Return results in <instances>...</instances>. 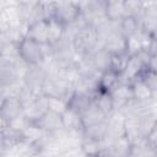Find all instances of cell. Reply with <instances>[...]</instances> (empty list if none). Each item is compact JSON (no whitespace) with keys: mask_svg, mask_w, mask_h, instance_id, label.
<instances>
[{"mask_svg":"<svg viewBox=\"0 0 157 157\" xmlns=\"http://www.w3.org/2000/svg\"><path fill=\"white\" fill-rule=\"evenodd\" d=\"M17 55L28 66H40L45 56L52 55V48L49 44L42 45L25 37L17 44Z\"/></svg>","mask_w":157,"mask_h":157,"instance_id":"cell-1","label":"cell"},{"mask_svg":"<svg viewBox=\"0 0 157 157\" xmlns=\"http://www.w3.org/2000/svg\"><path fill=\"white\" fill-rule=\"evenodd\" d=\"M72 48L75 50L76 58L88 55L94 49L98 48V32L94 27L86 25L71 38Z\"/></svg>","mask_w":157,"mask_h":157,"instance_id":"cell-2","label":"cell"},{"mask_svg":"<svg viewBox=\"0 0 157 157\" xmlns=\"http://www.w3.org/2000/svg\"><path fill=\"white\" fill-rule=\"evenodd\" d=\"M74 92V85L66 82L59 76H48L44 81L40 93L45 97H55L69 99V97Z\"/></svg>","mask_w":157,"mask_h":157,"instance_id":"cell-3","label":"cell"},{"mask_svg":"<svg viewBox=\"0 0 157 157\" xmlns=\"http://www.w3.org/2000/svg\"><path fill=\"white\" fill-rule=\"evenodd\" d=\"M81 17L78 1H54V16L64 26H67Z\"/></svg>","mask_w":157,"mask_h":157,"instance_id":"cell-4","label":"cell"},{"mask_svg":"<svg viewBox=\"0 0 157 157\" xmlns=\"http://www.w3.org/2000/svg\"><path fill=\"white\" fill-rule=\"evenodd\" d=\"M48 75L40 66H28L21 77L22 86L36 93H40ZM42 94V93H40Z\"/></svg>","mask_w":157,"mask_h":157,"instance_id":"cell-5","label":"cell"},{"mask_svg":"<svg viewBox=\"0 0 157 157\" xmlns=\"http://www.w3.org/2000/svg\"><path fill=\"white\" fill-rule=\"evenodd\" d=\"M23 114V105L17 97H6L0 103V117L7 124Z\"/></svg>","mask_w":157,"mask_h":157,"instance_id":"cell-6","label":"cell"},{"mask_svg":"<svg viewBox=\"0 0 157 157\" xmlns=\"http://www.w3.org/2000/svg\"><path fill=\"white\" fill-rule=\"evenodd\" d=\"M110 96L113 98V103H114V110L119 112L121 108H124L131 99H134L132 97V90H131V85L128 82H119L110 92Z\"/></svg>","mask_w":157,"mask_h":157,"instance_id":"cell-7","label":"cell"},{"mask_svg":"<svg viewBox=\"0 0 157 157\" xmlns=\"http://www.w3.org/2000/svg\"><path fill=\"white\" fill-rule=\"evenodd\" d=\"M43 132H56L60 130H64L63 128V120H61V114L47 110L36 123H34Z\"/></svg>","mask_w":157,"mask_h":157,"instance_id":"cell-8","label":"cell"},{"mask_svg":"<svg viewBox=\"0 0 157 157\" xmlns=\"http://www.w3.org/2000/svg\"><path fill=\"white\" fill-rule=\"evenodd\" d=\"M48 110V99L45 96L39 94L34 101L23 107V115L29 123H36Z\"/></svg>","mask_w":157,"mask_h":157,"instance_id":"cell-9","label":"cell"},{"mask_svg":"<svg viewBox=\"0 0 157 157\" xmlns=\"http://www.w3.org/2000/svg\"><path fill=\"white\" fill-rule=\"evenodd\" d=\"M26 37L38 44H48V20H38L26 28Z\"/></svg>","mask_w":157,"mask_h":157,"instance_id":"cell-10","label":"cell"},{"mask_svg":"<svg viewBox=\"0 0 157 157\" xmlns=\"http://www.w3.org/2000/svg\"><path fill=\"white\" fill-rule=\"evenodd\" d=\"M94 96L96 94H87L74 91L67 99V108L81 115L94 103Z\"/></svg>","mask_w":157,"mask_h":157,"instance_id":"cell-11","label":"cell"},{"mask_svg":"<svg viewBox=\"0 0 157 157\" xmlns=\"http://www.w3.org/2000/svg\"><path fill=\"white\" fill-rule=\"evenodd\" d=\"M103 48L110 54H123L126 53V37L117 29L109 33L103 43Z\"/></svg>","mask_w":157,"mask_h":157,"instance_id":"cell-12","label":"cell"},{"mask_svg":"<svg viewBox=\"0 0 157 157\" xmlns=\"http://www.w3.org/2000/svg\"><path fill=\"white\" fill-rule=\"evenodd\" d=\"M131 90H132V97L135 101L139 102H150L156 99V93H153L150 87L141 80V77L135 78L130 82Z\"/></svg>","mask_w":157,"mask_h":157,"instance_id":"cell-13","label":"cell"},{"mask_svg":"<svg viewBox=\"0 0 157 157\" xmlns=\"http://www.w3.org/2000/svg\"><path fill=\"white\" fill-rule=\"evenodd\" d=\"M105 134H107V120L94 124V125H90L82 129V142L83 141H92V142H102L105 139Z\"/></svg>","mask_w":157,"mask_h":157,"instance_id":"cell-14","label":"cell"},{"mask_svg":"<svg viewBox=\"0 0 157 157\" xmlns=\"http://www.w3.org/2000/svg\"><path fill=\"white\" fill-rule=\"evenodd\" d=\"M104 16L109 22H119L125 16L124 0H105Z\"/></svg>","mask_w":157,"mask_h":157,"instance_id":"cell-15","label":"cell"},{"mask_svg":"<svg viewBox=\"0 0 157 157\" xmlns=\"http://www.w3.org/2000/svg\"><path fill=\"white\" fill-rule=\"evenodd\" d=\"M120 75H118L117 72L112 71V70H105L103 72L99 74L98 77V87H97V92H105V93H110L112 90L120 82Z\"/></svg>","mask_w":157,"mask_h":157,"instance_id":"cell-16","label":"cell"},{"mask_svg":"<svg viewBox=\"0 0 157 157\" xmlns=\"http://www.w3.org/2000/svg\"><path fill=\"white\" fill-rule=\"evenodd\" d=\"M90 59L92 61V65L97 72H103L109 69L110 64V53H108L104 48H97L92 53L88 54Z\"/></svg>","mask_w":157,"mask_h":157,"instance_id":"cell-17","label":"cell"},{"mask_svg":"<svg viewBox=\"0 0 157 157\" xmlns=\"http://www.w3.org/2000/svg\"><path fill=\"white\" fill-rule=\"evenodd\" d=\"M94 104H96V107L99 109V112L107 119L113 113H115V110H114V103H113V98H112L110 93L97 92L96 96H94Z\"/></svg>","mask_w":157,"mask_h":157,"instance_id":"cell-18","label":"cell"},{"mask_svg":"<svg viewBox=\"0 0 157 157\" xmlns=\"http://www.w3.org/2000/svg\"><path fill=\"white\" fill-rule=\"evenodd\" d=\"M141 29V22L140 17L135 16H124L119 21V31L123 33V36L129 37L135 33H137Z\"/></svg>","mask_w":157,"mask_h":157,"instance_id":"cell-19","label":"cell"},{"mask_svg":"<svg viewBox=\"0 0 157 157\" xmlns=\"http://www.w3.org/2000/svg\"><path fill=\"white\" fill-rule=\"evenodd\" d=\"M65 37V26L55 18L48 20V44L53 45Z\"/></svg>","mask_w":157,"mask_h":157,"instance_id":"cell-20","label":"cell"},{"mask_svg":"<svg viewBox=\"0 0 157 157\" xmlns=\"http://www.w3.org/2000/svg\"><path fill=\"white\" fill-rule=\"evenodd\" d=\"M61 120H63V128L66 131L83 129L82 121H81V115L69 108H66V110L61 114Z\"/></svg>","mask_w":157,"mask_h":157,"instance_id":"cell-21","label":"cell"},{"mask_svg":"<svg viewBox=\"0 0 157 157\" xmlns=\"http://www.w3.org/2000/svg\"><path fill=\"white\" fill-rule=\"evenodd\" d=\"M130 157H157V148H153L145 139H141L132 144Z\"/></svg>","mask_w":157,"mask_h":157,"instance_id":"cell-22","label":"cell"},{"mask_svg":"<svg viewBox=\"0 0 157 157\" xmlns=\"http://www.w3.org/2000/svg\"><path fill=\"white\" fill-rule=\"evenodd\" d=\"M107 118L99 112V109L96 107V104L93 103L83 114H81V121H82V126H90V125H94L102 121H105Z\"/></svg>","mask_w":157,"mask_h":157,"instance_id":"cell-23","label":"cell"},{"mask_svg":"<svg viewBox=\"0 0 157 157\" xmlns=\"http://www.w3.org/2000/svg\"><path fill=\"white\" fill-rule=\"evenodd\" d=\"M129 60V55L126 53H123V54H112L110 55V64H109V70L117 72L118 75L121 76L125 66H126V63Z\"/></svg>","mask_w":157,"mask_h":157,"instance_id":"cell-24","label":"cell"},{"mask_svg":"<svg viewBox=\"0 0 157 157\" xmlns=\"http://www.w3.org/2000/svg\"><path fill=\"white\" fill-rule=\"evenodd\" d=\"M124 7H125V16H135L141 17V13L144 11V1L141 0H124Z\"/></svg>","mask_w":157,"mask_h":157,"instance_id":"cell-25","label":"cell"},{"mask_svg":"<svg viewBox=\"0 0 157 157\" xmlns=\"http://www.w3.org/2000/svg\"><path fill=\"white\" fill-rule=\"evenodd\" d=\"M48 99V109L59 114H63L67 108V101L64 98H55V97H47Z\"/></svg>","mask_w":157,"mask_h":157,"instance_id":"cell-26","label":"cell"},{"mask_svg":"<svg viewBox=\"0 0 157 157\" xmlns=\"http://www.w3.org/2000/svg\"><path fill=\"white\" fill-rule=\"evenodd\" d=\"M141 77V80L150 87V90L157 94V74L156 72H151L147 70H144L142 74L139 76Z\"/></svg>","mask_w":157,"mask_h":157,"instance_id":"cell-27","label":"cell"},{"mask_svg":"<svg viewBox=\"0 0 157 157\" xmlns=\"http://www.w3.org/2000/svg\"><path fill=\"white\" fill-rule=\"evenodd\" d=\"M144 139L150 146H152L153 148H157V126H155Z\"/></svg>","mask_w":157,"mask_h":157,"instance_id":"cell-28","label":"cell"},{"mask_svg":"<svg viewBox=\"0 0 157 157\" xmlns=\"http://www.w3.org/2000/svg\"><path fill=\"white\" fill-rule=\"evenodd\" d=\"M7 44H9L7 39L5 38V36H4V34H1V33H0V56H2V55H4V53H5V50H6Z\"/></svg>","mask_w":157,"mask_h":157,"instance_id":"cell-29","label":"cell"},{"mask_svg":"<svg viewBox=\"0 0 157 157\" xmlns=\"http://www.w3.org/2000/svg\"><path fill=\"white\" fill-rule=\"evenodd\" d=\"M82 157H97V155H96V156H93V155H86V153H85Z\"/></svg>","mask_w":157,"mask_h":157,"instance_id":"cell-30","label":"cell"},{"mask_svg":"<svg viewBox=\"0 0 157 157\" xmlns=\"http://www.w3.org/2000/svg\"><path fill=\"white\" fill-rule=\"evenodd\" d=\"M2 86V81H1V77H0V87Z\"/></svg>","mask_w":157,"mask_h":157,"instance_id":"cell-31","label":"cell"}]
</instances>
